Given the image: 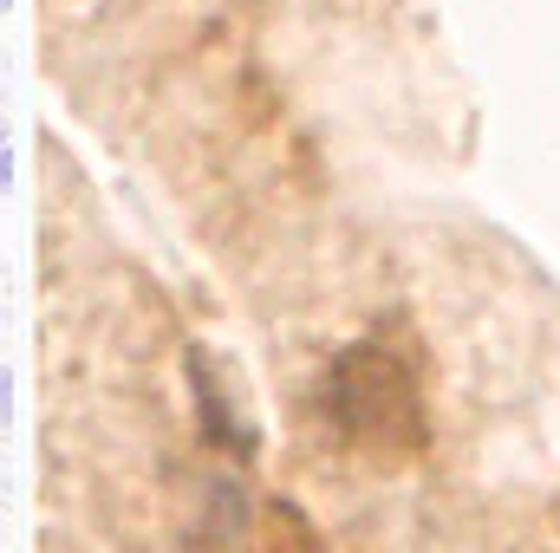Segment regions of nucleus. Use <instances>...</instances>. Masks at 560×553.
Returning <instances> with one entry per match:
<instances>
[{
  "label": "nucleus",
  "mask_w": 560,
  "mask_h": 553,
  "mask_svg": "<svg viewBox=\"0 0 560 553\" xmlns=\"http://www.w3.org/2000/svg\"><path fill=\"white\" fill-rule=\"evenodd\" d=\"M326 411L332 423L365 449V456H411L423 443V398L418 378L405 365V352H392L385 339L346 352L332 365V385H326Z\"/></svg>",
  "instance_id": "1"
}]
</instances>
